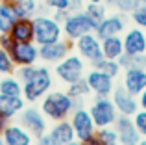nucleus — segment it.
Returning a JSON list of instances; mask_svg holds the SVG:
<instances>
[{"label": "nucleus", "instance_id": "nucleus-1", "mask_svg": "<svg viewBox=\"0 0 146 145\" xmlns=\"http://www.w3.org/2000/svg\"><path fill=\"white\" fill-rule=\"evenodd\" d=\"M82 102L83 101L72 99L67 91H52V89H50L48 93L43 97L41 112L44 113L46 119L63 121V119H68L70 113L74 112V108L82 106Z\"/></svg>", "mask_w": 146, "mask_h": 145}, {"label": "nucleus", "instance_id": "nucleus-2", "mask_svg": "<svg viewBox=\"0 0 146 145\" xmlns=\"http://www.w3.org/2000/svg\"><path fill=\"white\" fill-rule=\"evenodd\" d=\"M52 72L48 67H37L33 69L32 76L22 82V97L28 102H37L52 89Z\"/></svg>", "mask_w": 146, "mask_h": 145}, {"label": "nucleus", "instance_id": "nucleus-3", "mask_svg": "<svg viewBox=\"0 0 146 145\" xmlns=\"http://www.w3.org/2000/svg\"><path fill=\"white\" fill-rule=\"evenodd\" d=\"M63 37V26L48 13H37L33 17V41L37 45H46Z\"/></svg>", "mask_w": 146, "mask_h": 145}, {"label": "nucleus", "instance_id": "nucleus-4", "mask_svg": "<svg viewBox=\"0 0 146 145\" xmlns=\"http://www.w3.org/2000/svg\"><path fill=\"white\" fill-rule=\"evenodd\" d=\"M61 26H63V37L68 39V41H72V43H74L78 37H82V36H85V34H91V32L96 30V22H94L83 9L70 13L63 21Z\"/></svg>", "mask_w": 146, "mask_h": 145}, {"label": "nucleus", "instance_id": "nucleus-5", "mask_svg": "<svg viewBox=\"0 0 146 145\" xmlns=\"http://www.w3.org/2000/svg\"><path fill=\"white\" fill-rule=\"evenodd\" d=\"M56 75L67 86L76 82V80H80V78H83L85 76V60L80 54H72L70 52L61 62L56 63Z\"/></svg>", "mask_w": 146, "mask_h": 145}, {"label": "nucleus", "instance_id": "nucleus-6", "mask_svg": "<svg viewBox=\"0 0 146 145\" xmlns=\"http://www.w3.org/2000/svg\"><path fill=\"white\" fill-rule=\"evenodd\" d=\"M89 112H91V117H93L96 128L111 127L115 123V119L118 117V110L109 97H96L94 102L91 104Z\"/></svg>", "mask_w": 146, "mask_h": 145}, {"label": "nucleus", "instance_id": "nucleus-7", "mask_svg": "<svg viewBox=\"0 0 146 145\" xmlns=\"http://www.w3.org/2000/svg\"><path fill=\"white\" fill-rule=\"evenodd\" d=\"M74 48L87 63H96L98 60L104 58V52H102V39L96 36L94 32L85 34V36L78 37L74 41Z\"/></svg>", "mask_w": 146, "mask_h": 145}, {"label": "nucleus", "instance_id": "nucleus-8", "mask_svg": "<svg viewBox=\"0 0 146 145\" xmlns=\"http://www.w3.org/2000/svg\"><path fill=\"white\" fill-rule=\"evenodd\" d=\"M126 26H128V15L113 11L111 15L107 13L106 17L98 22L94 34H96L100 39H106V37H111V36H122Z\"/></svg>", "mask_w": 146, "mask_h": 145}, {"label": "nucleus", "instance_id": "nucleus-9", "mask_svg": "<svg viewBox=\"0 0 146 145\" xmlns=\"http://www.w3.org/2000/svg\"><path fill=\"white\" fill-rule=\"evenodd\" d=\"M68 121H70L72 128H74L76 140H80V142H83L85 138H89V136H93L96 132V125H94L93 117H91V112L85 110L83 106L74 108V112L70 113Z\"/></svg>", "mask_w": 146, "mask_h": 145}, {"label": "nucleus", "instance_id": "nucleus-10", "mask_svg": "<svg viewBox=\"0 0 146 145\" xmlns=\"http://www.w3.org/2000/svg\"><path fill=\"white\" fill-rule=\"evenodd\" d=\"M74 48V43L65 37L54 41V43H46V45H39V60H43L44 63H57L68 56Z\"/></svg>", "mask_w": 146, "mask_h": 145}, {"label": "nucleus", "instance_id": "nucleus-11", "mask_svg": "<svg viewBox=\"0 0 146 145\" xmlns=\"http://www.w3.org/2000/svg\"><path fill=\"white\" fill-rule=\"evenodd\" d=\"M9 56L13 60L15 67L33 65L39 60V45L35 41H24V43H17L15 41L9 50Z\"/></svg>", "mask_w": 146, "mask_h": 145}, {"label": "nucleus", "instance_id": "nucleus-12", "mask_svg": "<svg viewBox=\"0 0 146 145\" xmlns=\"http://www.w3.org/2000/svg\"><path fill=\"white\" fill-rule=\"evenodd\" d=\"M19 119H21V125L33 136V138H39L41 134L48 130L46 125V117L41 110L37 108H22V112L19 113Z\"/></svg>", "mask_w": 146, "mask_h": 145}, {"label": "nucleus", "instance_id": "nucleus-13", "mask_svg": "<svg viewBox=\"0 0 146 145\" xmlns=\"http://www.w3.org/2000/svg\"><path fill=\"white\" fill-rule=\"evenodd\" d=\"M122 43H124V52L131 56H144L146 54V30L133 26L126 28L122 34Z\"/></svg>", "mask_w": 146, "mask_h": 145}, {"label": "nucleus", "instance_id": "nucleus-14", "mask_svg": "<svg viewBox=\"0 0 146 145\" xmlns=\"http://www.w3.org/2000/svg\"><path fill=\"white\" fill-rule=\"evenodd\" d=\"M85 80L89 84L91 93H94L96 97H109L115 89V78L98 69H91L85 75Z\"/></svg>", "mask_w": 146, "mask_h": 145}, {"label": "nucleus", "instance_id": "nucleus-15", "mask_svg": "<svg viewBox=\"0 0 146 145\" xmlns=\"http://www.w3.org/2000/svg\"><path fill=\"white\" fill-rule=\"evenodd\" d=\"M115 130L118 134V143L122 145H137L141 142V134L137 130V127L133 125V119L129 115H122L118 113V117L113 123Z\"/></svg>", "mask_w": 146, "mask_h": 145}, {"label": "nucleus", "instance_id": "nucleus-16", "mask_svg": "<svg viewBox=\"0 0 146 145\" xmlns=\"http://www.w3.org/2000/svg\"><path fill=\"white\" fill-rule=\"evenodd\" d=\"M109 97H111V101L115 102L118 113H122V115H129V117H131L133 113L141 108V106H139V99H137L135 95H131L129 91H126L124 86L115 87L113 93H111Z\"/></svg>", "mask_w": 146, "mask_h": 145}, {"label": "nucleus", "instance_id": "nucleus-17", "mask_svg": "<svg viewBox=\"0 0 146 145\" xmlns=\"http://www.w3.org/2000/svg\"><path fill=\"white\" fill-rule=\"evenodd\" d=\"M126 91H129L131 95L139 97L141 93L146 89V71L143 67H129L124 69V82H122Z\"/></svg>", "mask_w": 146, "mask_h": 145}, {"label": "nucleus", "instance_id": "nucleus-18", "mask_svg": "<svg viewBox=\"0 0 146 145\" xmlns=\"http://www.w3.org/2000/svg\"><path fill=\"white\" fill-rule=\"evenodd\" d=\"M4 138V145H33V136L22 127L21 123L19 125H7L6 130L2 132Z\"/></svg>", "mask_w": 146, "mask_h": 145}, {"label": "nucleus", "instance_id": "nucleus-19", "mask_svg": "<svg viewBox=\"0 0 146 145\" xmlns=\"http://www.w3.org/2000/svg\"><path fill=\"white\" fill-rule=\"evenodd\" d=\"M9 36L17 43L33 41V17H17L9 30Z\"/></svg>", "mask_w": 146, "mask_h": 145}, {"label": "nucleus", "instance_id": "nucleus-20", "mask_svg": "<svg viewBox=\"0 0 146 145\" xmlns=\"http://www.w3.org/2000/svg\"><path fill=\"white\" fill-rule=\"evenodd\" d=\"M50 138L56 142V145H67L72 140H76L74 136V128H72L70 121L63 119V121H54V127L48 130Z\"/></svg>", "mask_w": 146, "mask_h": 145}, {"label": "nucleus", "instance_id": "nucleus-21", "mask_svg": "<svg viewBox=\"0 0 146 145\" xmlns=\"http://www.w3.org/2000/svg\"><path fill=\"white\" fill-rule=\"evenodd\" d=\"M24 97L22 95H2L0 93V112L4 115H7L9 119H13L15 115L22 112L24 108Z\"/></svg>", "mask_w": 146, "mask_h": 145}, {"label": "nucleus", "instance_id": "nucleus-22", "mask_svg": "<svg viewBox=\"0 0 146 145\" xmlns=\"http://www.w3.org/2000/svg\"><path fill=\"white\" fill-rule=\"evenodd\" d=\"M13 9L17 17H35L37 13H44V9H48L46 4L39 2V0H15Z\"/></svg>", "mask_w": 146, "mask_h": 145}, {"label": "nucleus", "instance_id": "nucleus-23", "mask_svg": "<svg viewBox=\"0 0 146 145\" xmlns=\"http://www.w3.org/2000/svg\"><path fill=\"white\" fill-rule=\"evenodd\" d=\"M102 52L104 58L109 60H118L124 54V43H122V36H111L102 39Z\"/></svg>", "mask_w": 146, "mask_h": 145}, {"label": "nucleus", "instance_id": "nucleus-24", "mask_svg": "<svg viewBox=\"0 0 146 145\" xmlns=\"http://www.w3.org/2000/svg\"><path fill=\"white\" fill-rule=\"evenodd\" d=\"M15 21H17V15H15L13 4L0 2V34H9Z\"/></svg>", "mask_w": 146, "mask_h": 145}, {"label": "nucleus", "instance_id": "nucleus-25", "mask_svg": "<svg viewBox=\"0 0 146 145\" xmlns=\"http://www.w3.org/2000/svg\"><path fill=\"white\" fill-rule=\"evenodd\" d=\"M0 93L2 95H22V82L15 75H4L0 78Z\"/></svg>", "mask_w": 146, "mask_h": 145}, {"label": "nucleus", "instance_id": "nucleus-26", "mask_svg": "<svg viewBox=\"0 0 146 145\" xmlns=\"http://www.w3.org/2000/svg\"><path fill=\"white\" fill-rule=\"evenodd\" d=\"M93 67L98 69V71H102V72H106V75H109L111 78H117L122 72V67H120V63H118V60H109V58L98 60L96 63H93Z\"/></svg>", "mask_w": 146, "mask_h": 145}, {"label": "nucleus", "instance_id": "nucleus-27", "mask_svg": "<svg viewBox=\"0 0 146 145\" xmlns=\"http://www.w3.org/2000/svg\"><path fill=\"white\" fill-rule=\"evenodd\" d=\"M67 93L70 95L72 99H78V101H83V99H85L87 95L91 93V89H89V84H87L85 76H83V78H80V80H76V82H72V84H68V87H67Z\"/></svg>", "mask_w": 146, "mask_h": 145}, {"label": "nucleus", "instance_id": "nucleus-28", "mask_svg": "<svg viewBox=\"0 0 146 145\" xmlns=\"http://www.w3.org/2000/svg\"><path fill=\"white\" fill-rule=\"evenodd\" d=\"M83 11H85L98 26V22L107 15V6L104 2H87L85 6H83Z\"/></svg>", "mask_w": 146, "mask_h": 145}, {"label": "nucleus", "instance_id": "nucleus-29", "mask_svg": "<svg viewBox=\"0 0 146 145\" xmlns=\"http://www.w3.org/2000/svg\"><path fill=\"white\" fill-rule=\"evenodd\" d=\"M107 7L118 11V13H124V15H129L133 9L137 7V0H104Z\"/></svg>", "mask_w": 146, "mask_h": 145}, {"label": "nucleus", "instance_id": "nucleus-30", "mask_svg": "<svg viewBox=\"0 0 146 145\" xmlns=\"http://www.w3.org/2000/svg\"><path fill=\"white\" fill-rule=\"evenodd\" d=\"M96 136L106 145L118 143V134H117V130H115L113 125H111V127H100V128H96Z\"/></svg>", "mask_w": 146, "mask_h": 145}, {"label": "nucleus", "instance_id": "nucleus-31", "mask_svg": "<svg viewBox=\"0 0 146 145\" xmlns=\"http://www.w3.org/2000/svg\"><path fill=\"white\" fill-rule=\"evenodd\" d=\"M15 72V63L13 60H11L9 52L4 50V48H0V75H13Z\"/></svg>", "mask_w": 146, "mask_h": 145}, {"label": "nucleus", "instance_id": "nucleus-32", "mask_svg": "<svg viewBox=\"0 0 146 145\" xmlns=\"http://www.w3.org/2000/svg\"><path fill=\"white\" fill-rule=\"evenodd\" d=\"M131 119H133V125L137 127V130H139L141 138H146V110L144 108H139L131 115Z\"/></svg>", "mask_w": 146, "mask_h": 145}, {"label": "nucleus", "instance_id": "nucleus-33", "mask_svg": "<svg viewBox=\"0 0 146 145\" xmlns=\"http://www.w3.org/2000/svg\"><path fill=\"white\" fill-rule=\"evenodd\" d=\"M143 58L144 56H131V54H122L118 58V63H120L122 69H129V67H143Z\"/></svg>", "mask_w": 146, "mask_h": 145}, {"label": "nucleus", "instance_id": "nucleus-34", "mask_svg": "<svg viewBox=\"0 0 146 145\" xmlns=\"http://www.w3.org/2000/svg\"><path fill=\"white\" fill-rule=\"evenodd\" d=\"M129 15H131L133 24L139 26V28H143V30H146V4H143V6H137Z\"/></svg>", "mask_w": 146, "mask_h": 145}, {"label": "nucleus", "instance_id": "nucleus-35", "mask_svg": "<svg viewBox=\"0 0 146 145\" xmlns=\"http://www.w3.org/2000/svg\"><path fill=\"white\" fill-rule=\"evenodd\" d=\"M48 9L56 11V9H67L68 11V6H70V0H44Z\"/></svg>", "mask_w": 146, "mask_h": 145}, {"label": "nucleus", "instance_id": "nucleus-36", "mask_svg": "<svg viewBox=\"0 0 146 145\" xmlns=\"http://www.w3.org/2000/svg\"><path fill=\"white\" fill-rule=\"evenodd\" d=\"M13 43H15V41L11 39L9 34H0V48H4V50L9 52L11 47H13Z\"/></svg>", "mask_w": 146, "mask_h": 145}, {"label": "nucleus", "instance_id": "nucleus-37", "mask_svg": "<svg viewBox=\"0 0 146 145\" xmlns=\"http://www.w3.org/2000/svg\"><path fill=\"white\" fill-rule=\"evenodd\" d=\"M33 145H56V142L50 138V134H48V130H46L44 134H41L39 138L33 140Z\"/></svg>", "mask_w": 146, "mask_h": 145}, {"label": "nucleus", "instance_id": "nucleus-38", "mask_svg": "<svg viewBox=\"0 0 146 145\" xmlns=\"http://www.w3.org/2000/svg\"><path fill=\"white\" fill-rule=\"evenodd\" d=\"M68 15H70V11H67V9H56V11H52V17L56 19L57 22H61V24H63V21L68 17Z\"/></svg>", "mask_w": 146, "mask_h": 145}, {"label": "nucleus", "instance_id": "nucleus-39", "mask_svg": "<svg viewBox=\"0 0 146 145\" xmlns=\"http://www.w3.org/2000/svg\"><path fill=\"white\" fill-rule=\"evenodd\" d=\"M82 145H106V143H104L102 140H100L98 136H96V132H94L93 136H89V138H85V140H83Z\"/></svg>", "mask_w": 146, "mask_h": 145}, {"label": "nucleus", "instance_id": "nucleus-40", "mask_svg": "<svg viewBox=\"0 0 146 145\" xmlns=\"http://www.w3.org/2000/svg\"><path fill=\"white\" fill-rule=\"evenodd\" d=\"M83 0H70V6H68V11L70 13H74V11H82L83 9Z\"/></svg>", "mask_w": 146, "mask_h": 145}, {"label": "nucleus", "instance_id": "nucleus-41", "mask_svg": "<svg viewBox=\"0 0 146 145\" xmlns=\"http://www.w3.org/2000/svg\"><path fill=\"white\" fill-rule=\"evenodd\" d=\"M9 123H11V119H9L7 115H4L2 112H0V134H2V132L6 130V127H7Z\"/></svg>", "mask_w": 146, "mask_h": 145}, {"label": "nucleus", "instance_id": "nucleus-42", "mask_svg": "<svg viewBox=\"0 0 146 145\" xmlns=\"http://www.w3.org/2000/svg\"><path fill=\"white\" fill-rule=\"evenodd\" d=\"M137 99H139V106H141V108H144V110H146V89H144V91H143V93H141V95H139Z\"/></svg>", "mask_w": 146, "mask_h": 145}, {"label": "nucleus", "instance_id": "nucleus-43", "mask_svg": "<svg viewBox=\"0 0 146 145\" xmlns=\"http://www.w3.org/2000/svg\"><path fill=\"white\" fill-rule=\"evenodd\" d=\"M67 145H82V142H80V140H72V142L67 143Z\"/></svg>", "mask_w": 146, "mask_h": 145}, {"label": "nucleus", "instance_id": "nucleus-44", "mask_svg": "<svg viewBox=\"0 0 146 145\" xmlns=\"http://www.w3.org/2000/svg\"><path fill=\"white\" fill-rule=\"evenodd\" d=\"M2 4H15V0H0Z\"/></svg>", "mask_w": 146, "mask_h": 145}, {"label": "nucleus", "instance_id": "nucleus-45", "mask_svg": "<svg viewBox=\"0 0 146 145\" xmlns=\"http://www.w3.org/2000/svg\"><path fill=\"white\" fill-rule=\"evenodd\" d=\"M137 145H146V138H141V142L137 143Z\"/></svg>", "mask_w": 146, "mask_h": 145}, {"label": "nucleus", "instance_id": "nucleus-46", "mask_svg": "<svg viewBox=\"0 0 146 145\" xmlns=\"http://www.w3.org/2000/svg\"><path fill=\"white\" fill-rule=\"evenodd\" d=\"M143 69L146 71V54H144V58H143Z\"/></svg>", "mask_w": 146, "mask_h": 145}, {"label": "nucleus", "instance_id": "nucleus-47", "mask_svg": "<svg viewBox=\"0 0 146 145\" xmlns=\"http://www.w3.org/2000/svg\"><path fill=\"white\" fill-rule=\"evenodd\" d=\"M143 4H146V0H137V6H143Z\"/></svg>", "mask_w": 146, "mask_h": 145}, {"label": "nucleus", "instance_id": "nucleus-48", "mask_svg": "<svg viewBox=\"0 0 146 145\" xmlns=\"http://www.w3.org/2000/svg\"><path fill=\"white\" fill-rule=\"evenodd\" d=\"M0 145H4V138H2V134H0Z\"/></svg>", "mask_w": 146, "mask_h": 145}, {"label": "nucleus", "instance_id": "nucleus-49", "mask_svg": "<svg viewBox=\"0 0 146 145\" xmlns=\"http://www.w3.org/2000/svg\"><path fill=\"white\" fill-rule=\"evenodd\" d=\"M87 2H104V0H87Z\"/></svg>", "mask_w": 146, "mask_h": 145}, {"label": "nucleus", "instance_id": "nucleus-50", "mask_svg": "<svg viewBox=\"0 0 146 145\" xmlns=\"http://www.w3.org/2000/svg\"><path fill=\"white\" fill-rule=\"evenodd\" d=\"M115 145H122V143H115Z\"/></svg>", "mask_w": 146, "mask_h": 145}, {"label": "nucleus", "instance_id": "nucleus-51", "mask_svg": "<svg viewBox=\"0 0 146 145\" xmlns=\"http://www.w3.org/2000/svg\"><path fill=\"white\" fill-rule=\"evenodd\" d=\"M0 78H2V75H0Z\"/></svg>", "mask_w": 146, "mask_h": 145}]
</instances>
